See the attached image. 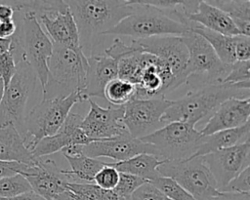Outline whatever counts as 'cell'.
I'll use <instances>...</instances> for the list:
<instances>
[{
	"label": "cell",
	"mask_w": 250,
	"mask_h": 200,
	"mask_svg": "<svg viewBox=\"0 0 250 200\" xmlns=\"http://www.w3.org/2000/svg\"><path fill=\"white\" fill-rule=\"evenodd\" d=\"M87 57L64 46L53 43L48 60V78L42 89V100L65 98L82 92L85 85Z\"/></svg>",
	"instance_id": "cell-5"
},
{
	"label": "cell",
	"mask_w": 250,
	"mask_h": 200,
	"mask_svg": "<svg viewBox=\"0 0 250 200\" xmlns=\"http://www.w3.org/2000/svg\"><path fill=\"white\" fill-rule=\"evenodd\" d=\"M132 13L105 35H125L133 40L157 36H182L193 22L188 16L193 11V1H185L177 10H161L145 4L142 0H129Z\"/></svg>",
	"instance_id": "cell-1"
},
{
	"label": "cell",
	"mask_w": 250,
	"mask_h": 200,
	"mask_svg": "<svg viewBox=\"0 0 250 200\" xmlns=\"http://www.w3.org/2000/svg\"><path fill=\"white\" fill-rule=\"evenodd\" d=\"M82 119L83 117L80 114L70 112L61 129L55 135L42 139L35 145L31 151L33 157L44 158L69 146L86 145L95 141L88 138L80 128Z\"/></svg>",
	"instance_id": "cell-18"
},
{
	"label": "cell",
	"mask_w": 250,
	"mask_h": 200,
	"mask_svg": "<svg viewBox=\"0 0 250 200\" xmlns=\"http://www.w3.org/2000/svg\"><path fill=\"white\" fill-rule=\"evenodd\" d=\"M166 98L134 99L124 105L122 122L127 132L136 139H142L164 125L161 117L171 105Z\"/></svg>",
	"instance_id": "cell-12"
},
{
	"label": "cell",
	"mask_w": 250,
	"mask_h": 200,
	"mask_svg": "<svg viewBox=\"0 0 250 200\" xmlns=\"http://www.w3.org/2000/svg\"><path fill=\"white\" fill-rule=\"evenodd\" d=\"M68 162L70 169H62V174L68 182H89L93 183L95 175L104 166V162L98 158H92L83 153L73 155H63Z\"/></svg>",
	"instance_id": "cell-26"
},
{
	"label": "cell",
	"mask_w": 250,
	"mask_h": 200,
	"mask_svg": "<svg viewBox=\"0 0 250 200\" xmlns=\"http://www.w3.org/2000/svg\"><path fill=\"white\" fill-rule=\"evenodd\" d=\"M118 77L117 61L105 55L87 57L85 85L82 94L87 99L104 98L107 83Z\"/></svg>",
	"instance_id": "cell-21"
},
{
	"label": "cell",
	"mask_w": 250,
	"mask_h": 200,
	"mask_svg": "<svg viewBox=\"0 0 250 200\" xmlns=\"http://www.w3.org/2000/svg\"><path fill=\"white\" fill-rule=\"evenodd\" d=\"M66 189L76 200H105V190L95 183L67 182Z\"/></svg>",
	"instance_id": "cell-31"
},
{
	"label": "cell",
	"mask_w": 250,
	"mask_h": 200,
	"mask_svg": "<svg viewBox=\"0 0 250 200\" xmlns=\"http://www.w3.org/2000/svg\"><path fill=\"white\" fill-rule=\"evenodd\" d=\"M246 98H250V84L221 83L188 89L185 96L172 100L161 122L163 125L186 122L195 126L202 119L209 118L225 100Z\"/></svg>",
	"instance_id": "cell-3"
},
{
	"label": "cell",
	"mask_w": 250,
	"mask_h": 200,
	"mask_svg": "<svg viewBox=\"0 0 250 200\" xmlns=\"http://www.w3.org/2000/svg\"><path fill=\"white\" fill-rule=\"evenodd\" d=\"M188 20L206 29L223 35H240L232 20L222 10L209 4L208 1H199L197 11L190 15Z\"/></svg>",
	"instance_id": "cell-22"
},
{
	"label": "cell",
	"mask_w": 250,
	"mask_h": 200,
	"mask_svg": "<svg viewBox=\"0 0 250 200\" xmlns=\"http://www.w3.org/2000/svg\"><path fill=\"white\" fill-rule=\"evenodd\" d=\"M11 44H12V37L7 39L0 38V55L9 52L11 49Z\"/></svg>",
	"instance_id": "cell-45"
},
{
	"label": "cell",
	"mask_w": 250,
	"mask_h": 200,
	"mask_svg": "<svg viewBox=\"0 0 250 200\" xmlns=\"http://www.w3.org/2000/svg\"><path fill=\"white\" fill-rule=\"evenodd\" d=\"M236 60L247 61L250 59V36L237 35L235 37Z\"/></svg>",
	"instance_id": "cell-40"
},
{
	"label": "cell",
	"mask_w": 250,
	"mask_h": 200,
	"mask_svg": "<svg viewBox=\"0 0 250 200\" xmlns=\"http://www.w3.org/2000/svg\"><path fill=\"white\" fill-rule=\"evenodd\" d=\"M250 98L229 99L222 102L208 118L205 126L199 130L203 136L238 128L249 122Z\"/></svg>",
	"instance_id": "cell-19"
},
{
	"label": "cell",
	"mask_w": 250,
	"mask_h": 200,
	"mask_svg": "<svg viewBox=\"0 0 250 200\" xmlns=\"http://www.w3.org/2000/svg\"><path fill=\"white\" fill-rule=\"evenodd\" d=\"M130 200H170L150 181H146L138 187Z\"/></svg>",
	"instance_id": "cell-37"
},
{
	"label": "cell",
	"mask_w": 250,
	"mask_h": 200,
	"mask_svg": "<svg viewBox=\"0 0 250 200\" xmlns=\"http://www.w3.org/2000/svg\"><path fill=\"white\" fill-rule=\"evenodd\" d=\"M118 77L136 87L135 99L165 98L177 89L169 66L157 57L143 50L117 60Z\"/></svg>",
	"instance_id": "cell-4"
},
{
	"label": "cell",
	"mask_w": 250,
	"mask_h": 200,
	"mask_svg": "<svg viewBox=\"0 0 250 200\" xmlns=\"http://www.w3.org/2000/svg\"><path fill=\"white\" fill-rule=\"evenodd\" d=\"M119 180V172L110 165L106 163L94 177L93 183L104 190H112L116 186Z\"/></svg>",
	"instance_id": "cell-34"
},
{
	"label": "cell",
	"mask_w": 250,
	"mask_h": 200,
	"mask_svg": "<svg viewBox=\"0 0 250 200\" xmlns=\"http://www.w3.org/2000/svg\"><path fill=\"white\" fill-rule=\"evenodd\" d=\"M53 200H76V199L71 195V193L68 190H66L62 194L58 195L57 197H55Z\"/></svg>",
	"instance_id": "cell-46"
},
{
	"label": "cell",
	"mask_w": 250,
	"mask_h": 200,
	"mask_svg": "<svg viewBox=\"0 0 250 200\" xmlns=\"http://www.w3.org/2000/svg\"><path fill=\"white\" fill-rule=\"evenodd\" d=\"M203 137L194 125L186 122H171L140 140L151 144L155 155L162 159L180 161L195 155Z\"/></svg>",
	"instance_id": "cell-8"
},
{
	"label": "cell",
	"mask_w": 250,
	"mask_h": 200,
	"mask_svg": "<svg viewBox=\"0 0 250 200\" xmlns=\"http://www.w3.org/2000/svg\"><path fill=\"white\" fill-rule=\"evenodd\" d=\"M136 41L144 52L157 57L169 66L177 89L185 84L188 50L181 36H157Z\"/></svg>",
	"instance_id": "cell-14"
},
{
	"label": "cell",
	"mask_w": 250,
	"mask_h": 200,
	"mask_svg": "<svg viewBox=\"0 0 250 200\" xmlns=\"http://www.w3.org/2000/svg\"><path fill=\"white\" fill-rule=\"evenodd\" d=\"M17 70V64L13 54L9 51L0 55V75L4 81L5 88L8 86ZM5 90V89H4Z\"/></svg>",
	"instance_id": "cell-38"
},
{
	"label": "cell",
	"mask_w": 250,
	"mask_h": 200,
	"mask_svg": "<svg viewBox=\"0 0 250 200\" xmlns=\"http://www.w3.org/2000/svg\"><path fill=\"white\" fill-rule=\"evenodd\" d=\"M27 167L28 165L19 162L0 161V180L3 178L15 176L17 174L22 175L27 170Z\"/></svg>",
	"instance_id": "cell-41"
},
{
	"label": "cell",
	"mask_w": 250,
	"mask_h": 200,
	"mask_svg": "<svg viewBox=\"0 0 250 200\" xmlns=\"http://www.w3.org/2000/svg\"><path fill=\"white\" fill-rule=\"evenodd\" d=\"M89 111L83 117L80 128L84 134L93 140H103L127 134V129L122 122L123 106L102 107L94 100L87 99Z\"/></svg>",
	"instance_id": "cell-15"
},
{
	"label": "cell",
	"mask_w": 250,
	"mask_h": 200,
	"mask_svg": "<svg viewBox=\"0 0 250 200\" xmlns=\"http://www.w3.org/2000/svg\"><path fill=\"white\" fill-rule=\"evenodd\" d=\"M81 152L92 158H110L115 162L128 160L139 154H153L151 144L144 142L140 139L133 138L129 133L103 140L92 141L81 146Z\"/></svg>",
	"instance_id": "cell-16"
},
{
	"label": "cell",
	"mask_w": 250,
	"mask_h": 200,
	"mask_svg": "<svg viewBox=\"0 0 250 200\" xmlns=\"http://www.w3.org/2000/svg\"><path fill=\"white\" fill-rule=\"evenodd\" d=\"M147 180L130 174L119 173V180L113 191L119 200H130L134 191Z\"/></svg>",
	"instance_id": "cell-33"
},
{
	"label": "cell",
	"mask_w": 250,
	"mask_h": 200,
	"mask_svg": "<svg viewBox=\"0 0 250 200\" xmlns=\"http://www.w3.org/2000/svg\"><path fill=\"white\" fill-rule=\"evenodd\" d=\"M160 176L170 178L195 200H211L220 194L216 181L201 156L180 161H165L158 166Z\"/></svg>",
	"instance_id": "cell-10"
},
{
	"label": "cell",
	"mask_w": 250,
	"mask_h": 200,
	"mask_svg": "<svg viewBox=\"0 0 250 200\" xmlns=\"http://www.w3.org/2000/svg\"><path fill=\"white\" fill-rule=\"evenodd\" d=\"M209 4L222 10L232 20L250 21V1L249 0H212Z\"/></svg>",
	"instance_id": "cell-29"
},
{
	"label": "cell",
	"mask_w": 250,
	"mask_h": 200,
	"mask_svg": "<svg viewBox=\"0 0 250 200\" xmlns=\"http://www.w3.org/2000/svg\"><path fill=\"white\" fill-rule=\"evenodd\" d=\"M139 50H142V48L136 40H132L130 44H125L120 38H115L113 43L104 50V54L117 61L121 58Z\"/></svg>",
	"instance_id": "cell-36"
},
{
	"label": "cell",
	"mask_w": 250,
	"mask_h": 200,
	"mask_svg": "<svg viewBox=\"0 0 250 200\" xmlns=\"http://www.w3.org/2000/svg\"><path fill=\"white\" fill-rule=\"evenodd\" d=\"M182 39L188 50L186 82L188 89L205 85L221 84L227 77L230 65L223 63L211 45L191 29Z\"/></svg>",
	"instance_id": "cell-7"
},
{
	"label": "cell",
	"mask_w": 250,
	"mask_h": 200,
	"mask_svg": "<svg viewBox=\"0 0 250 200\" xmlns=\"http://www.w3.org/2000/svg\"><path fill=\"white\" fill-rule=\"evenodd\" d=\"M21 176L27 180L32 191L46 200H53L67 190V179L62 169L50 158H37L34 164L28 165L27 170Z\"/></svg>",
	"instance_id": "cell-17"
},
{
	"label": "cell",
	"mask_w": 250,
	"mask_h": 200,
	"mask_svg": "<svg viewBox=\"0 0 250 200\" xmlns=\"http://www.w3.org/2000/svg\"><path fill=\"white\" fill-rule=\"evenodd\" d=\"M86 100L82 92H75L65 98L42 100L25 115L22 133L25 146L32 151L42 139L55 135L74 104Z\"/></svg>",
	"instance_id": "cell-6"
},
{
	"label": "cell",
	"mask_w": 250,
	"mask_h": 200,
	"mask_svg": "<svg viewBox=\"0 0 250 200\" xmlns=\"http://www.w3.org/2000/svg\"><path fill=\"white\" fill-rule=\"evenodd\" d=\"M36 159L25 146L21 135L13 124L0 127V161L32 165Z\"/></svg>",
	"instance_id": "cell-23"
},
{
	"label": "cell",
	"mask_w": 250,
	"mask_h": 200,
	"mask_svg": "<svg viewBox=\"0 0 250 200\" xmlns=\"http://www.w3.org/2000/svg\"><path fill=\"white\" fill-rule=\"evenodd\" d=\"M136 96V87L119 77L109 81L104 90V99L113 106H123Z\"/></svg>",
	"instance_id": "cell-28"
},
{
	"label": "cell",
	"mask_w": 250,
	"mask_h": 200,
	"mask_svg": "<svg viewBox=\"0 0 250 200\" xmlns=\"http://www.w3.org/2000/svg\"><path fill=\"white\" fill-rule=\"evenodd\" d=\"M190 29L202 36L213 48L214 52L218 56L219 60L228 65L232 64L236 61L235 58V37L236 36H227L221 33H217L206 29L200 25L193 24Z\"/></svg>",
	"instance_id": "cell-27"
},
{
	"label": "cell",
	"mask_w": 250,
	"mask_h": 200,
	"mask_svg": "<svg viewBox=\"0 0 250 200\" xmlns=\"http://www.w3.org/2000/svg\"><path fill=\"white\" fill-rule=\"evenodd\" d=\"M170 200H195L174 180L166 177H158L150 181Z\"/></svg>",
	"instance_id": "cell-32"
},
{
	"label": "cell",
	"mask_w": 250,
	"mask_h": 200,
	"mask_svg": "<svg viewBox=\"0 0 250 200\" xmlns=\"http://www.w3.org/2000/svg\"><path fill=\"white\" fill-rule=\"evenodd\" d=\"M221 192L228 183L250 166V140L201 156Z\"/></svg>",
	"instance_id": "cell-13"
},
{
	"label": "cell",
	"mask_w": 250,
	"mask_h": 200,
	"mask_svg": "<svg viewBox=\"0 0 250 200\" xmlns=\"http://www.w3.org/2000/svg\"><path fill=\"white\" fill-rule=\"evenodd\" d=\"M250 140L249 122L238 128L220 131L209 136H204L202 143L193 157L204 156L211 152L229 148Z\"/></svg>",
	"instance_id": "cell-24"
},
{
	"label": "cell",
	"mask_w": 250,
	"mask_h": 200,
	"mask_svg": "<svg viewBox=\"0 0 250 200\" xmlns=\"http://www.w3.org/2000/svg\"><path fill=\"white\" fill-rule=\"evenodd\" d=\"M37 19L54 44L83 53L80 47L77 25L68 7L55 13L40 15Z\"/></svg>",
	"instance_id": "cell-20"
},
{
	"label": "cell",
	"mask_w": 250,
	"mask_h": 200,
	"mask_svg": "<svg viewBox=\"0 0 250 200\" xmlns=\"http://www.w3.org/2000/svg\"><path fill=\"white\" fill-rule=\"evenodd\" d=\"M29 191H32L29 182L23 176L20 174L0 180L1 198L16 197Z\"/></svg>",
	"instance_id": "cell-30"
},
{
	"label": "cell",
	"mask_w": 250,
	"mask_h": 200,
	"mask_svg": "<svg viewBox=\"0 0 250 200\" xmlns=\"http://www.w3.org/2000/svg\"><path fill=\"white\" fill-rule=\"evenodd\" d=\"M165 159L153 154H139L128 160L110 163L119 173L130 174L142 178L147 181H151L160 177L157 172L158 166L163 164Z\"/></svg>",
	"instance_id": "cell-25"
},
{
	"label": "cell",
	"mask_w": 250,
	"mask_h": 200,
	"mask_svg": "<svg viewBox=\"0 0 250 200\" xmlns=\"http://www.w3.org/2000/svg\"><path fill=\"white\" fill-rule=\"evenodd\" d=\"M250 60H236L230 64L229 71L223 83L228 84H250Z\"/></svg>",
	"instance_id": "cell-35"
},
{
	"label": "cell",
	"mask_w": 250,
	"mask_h": 200,
	"mask_svg": "<svg viewBox=\"0 0 250 200\" xmlns=\"http://www.w3.org/2000/svg\"><path fill=\"white\" fill-rule=\"evenodd\" d=\"M211 200H250V193L220 192L219 195L213 197Z\"/></svg>",
	"instance_id": "cell-43"
},
{
	"label": "cell",
	"mask_w": 250,
	"mask_h": 200,
	"mask_svg": "<svg viewBox=\"0 0 250 200\" xmlns=\"http://www.w3.org/2000/svg\"><path fill=\"white\" fill-rule=\"evenodd\" d=\"M18 25L16 21L13 20L0 21V38L7 39L11 38L17 31Z\"/></svg>",
	"instance_id": "cell-42"
},
{
	"label": "cell",
	"mask_w": 250,
	"mask_h": 200,
	"mask_svg": "<svg viewBox=\"0 0 250 200\" xmlns=\"http://www.w3.org/2000/svg\"><path fill=\"white\" fill-rule=\"evenodd\" d=\"M66 3L76 22L80 47L86 57L93 55L103 36L132 13L129 0H79Z\"/></svg>",
	"instance_id": "cell-2"
},
{
	"label": "cell",
	"mask_w": 250,
	"mask_h": 200,
	"mask_svg": "<svg viewBox=\"0 0 250 200\" xmlns=\"http://www.w3.org/2000/svg\"><path fill=\"white\" fill-rule=\"evenodd\" d=\"M221 192L250 193L249 186V167L231 180Z\"/></svg>",
	"instance_id": "cell-39"
},
{
	"label": "cell",
	"mask_w": 250,
	"mask_h": 200,
	"mask_svg": "<svg viewBox=\"0 0 250 200\" xmlns=\"http://www.w3.org/2000/svg\"><path fill=\"white\" fill-rule=\"evenodd\" d=\"M0 200H46V199L39 196L38 194H36L33 191H29V192L23 193V194L16 196V197H11V198H1L0 197Z\"/></svg>",
	"instance_id": "cell-44"
},
{
	"label": "cell",
	"mask_w": 250,
	"mask_h": 200,
	"mask_svg": "<svg viewBox=\"0 0 250 200\" xmlns=\"http://www.w3.org/2000/svg\"><path fill=\"white\" fill-rule=\"evenodd\" d=\"M16 64V73L0 100V127L13 124L22 137L26 103L35 89L37 77L25 59Z\"/></svg>",
	"instance_id": "cell-9"
},
{
	"label": "cell",
	"mask_w": 250,
	"mask_h": 200,
	"mask_svg": "<svg viewBox=\"0 0 250 200\" xmlns=\"http://www.w3.org/2000/svg\"><path fill=\"white\" fill-rule=\"evenodd\" d=\"M21 27H18L24 57L44 88L48 78V60L53 52V42L42 28L33 12H24Z\"/></svg>",
	"instance_id": "cell-11"
}]
</instances>
